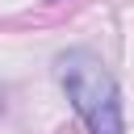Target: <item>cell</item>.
I'll return each instance as SVG.
<instances>
[{
  "mask_svg": "<svg viewBox=\"0 0 134 134\" xmlns=\"http://www.w3.org/2000/svg\"><path fill=\"white\" fill-rule=\"evenodd\" d=\"M54 75L67 88V100L75 105V113L84 117L88 134H121V92L117 80L109 75V67L92 54V50H63L54 59Z\"/></svg>",
  "mask_w": 134,
  "mask_h": 134,
  "instance_id": "obj_1",
  "label": "cell"
}]
</instances>
